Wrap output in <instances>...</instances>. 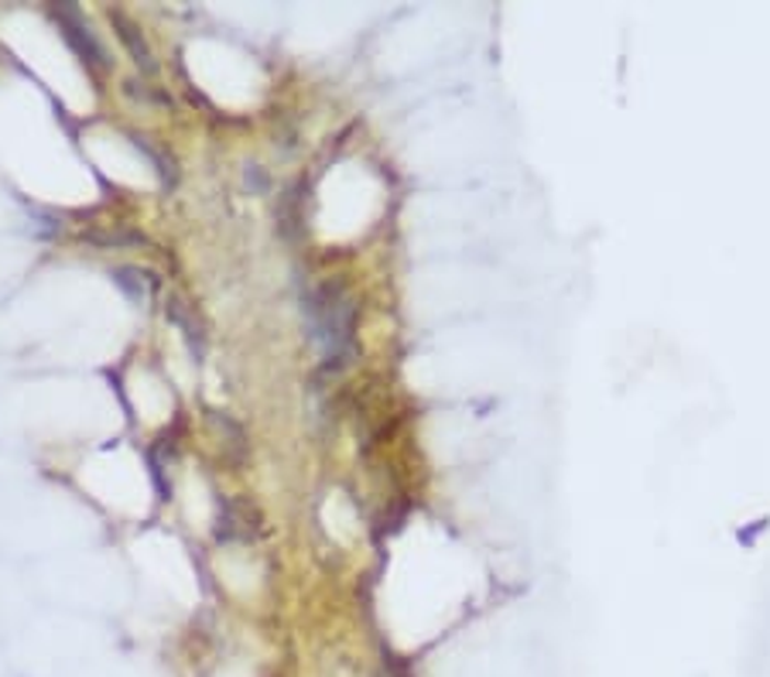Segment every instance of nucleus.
<instances>
[{
	"mask_svg": "<svg viewBox=\"0 0 770 677\" xmlns=\"http://www.w3.org/2000/svg\"><path fill=\"white\" fill-rule=\"evenodd\" d=\"M168 315H171V322H175V325L182 329V335L189 338L192 353H195V356L203 353V329H199V322L185 312L182 301H171V305H168Z\"/></svg>",
	"mask_w": 770,
	"mask_h": 677,
	"instance_id": "obj_4",
	"label": "nucleus"
},
{
	"mask_svg": "<svg viewBox=\"0 0 770 677\" xmlns=\"http://www.w3.org/2000/svg\"><path fill=\"white\" fill-rule=\"evenodd\" d=\"M110 21H113V27H117V35H121V42L131 48V55H134V62L145 69V72H155V59H151V48L145 45V38H140V32H137V24L127 18V14H121V11H110Z\"/></svg>",
	"mask_w": 770,
	"mask_h": 677,
	"instance_id": "obj_3",
	"label": "nucleus"
},
{
	"mask_svg": "<svg viewBox=\"0 0 770 677\" xmlns=\"http://www.w3.org/2000/svg\"><path fill=\"white\" fill-rule=\"evenodd\" d=\"M305 315L316 343L326 349L329 359L342 363L353 353L356 338V301L342 285H319L305 298Z\"/></svg>",
	"mask_w": 770,
	"mask_h": 677,
	"instance_id": "obj_1",
	"label": "nucleus"
},
{
	"mask_svg": "<svg viewBox=\"0 0 770 677\" xmlns=\"http://www.w3.org/2000/svg\"><path fill=\"white\" fill-rule=\"evenodd\" d=\"M52 18L59 21V27H63L66 42L76 48V55H79V59H82L86 66H93L97 72H106L110 59H106L103 45L97 42V35L90 32V24L82 21V14H79L72 4H59V8H52Z\"/></svg>",
	"mask_w": 770,
	"mask_h": 677,
	"instance_id": "obj_2",
	"label": "nucleus"
},
{
	"mask_svg": "<svg viewBox=\"0 0 770 677\" xmlns=\"http://www.w3.org/2000/svg\"><path fill=\"white\" fill-rule=\"evenodd\" d=\"M140 277H148V274H140L137 267H117V271H113V280H117V285H121L131 298H145V295H148V288L140 285Z\"/></svg>",
	"mask_w": 770,
	"mask_h": 677,
	"instance_id": "obj_5",
	"label": "nucleus"
}]
</instances>
